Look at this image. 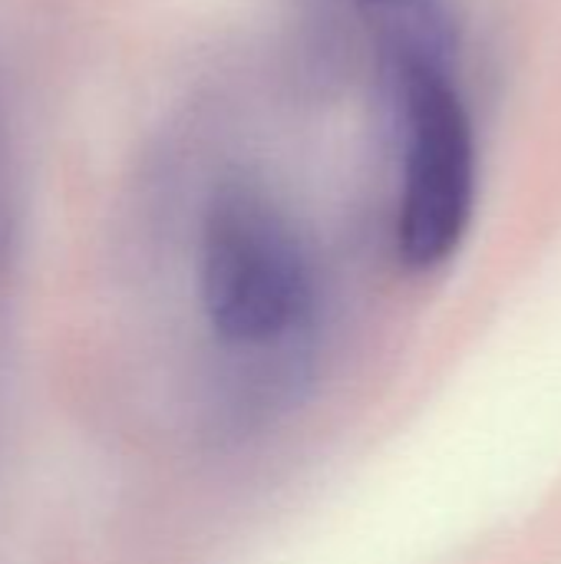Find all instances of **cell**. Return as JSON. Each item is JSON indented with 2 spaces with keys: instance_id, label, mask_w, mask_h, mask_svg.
I'll list each match as a JSON object with an SVG mask.
<instances>
[{
  "instance_id": "6da1fadb",
  "label": "cell",
  "mask_w": 561,
  "mask_h": 564,
  "mask_svg": "<svg viewBox=\"0 0 561 564\" xmlns=\"http://www.w3.org/2000/svg\"><path fill=\"white\" fill-rule=\"evenodd\" d=\"M202 307L225 347L265 350L308 327L314 274L281 205L248 178L215 188L202 221Z\"/></svg>"
},
{
  "instance_id": "7a4b0ae2",
  "label": "cell",
  "mask_w": 561,
  "mask_h": 564,
  "mask_svg": "<svg viewBox=\"0 0 561 564\" xmlns=\"http://www.w3.org/2000/svg\"><path fill=\"white\" fill-rule=\"evenodd\" d=\"M403 126V195L397 215V251L413 271L446 264L476 208V139L470 112L440 63L393 69Z\"/></svg>"
},
{
  "instance_id": "3957f363",
  "label": "cell",
  "mask_w": 561,
  "mask_h": 564,
  "mask_svg": "<svg viewBox=\"0 0 561 564\" xmlns=\"http://www.w3.org/2000/svg\"><path fill=\"white\" fill-rule=\"evenodd\" d=\"M360 7L377 23L393 69L407 63L443 66L446 20L440 0H360Z\"/></svg>"
}]
</instances>
